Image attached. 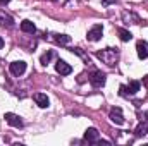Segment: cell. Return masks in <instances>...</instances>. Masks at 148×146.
<instances>
[{"label":"cell","mask_w":148,"mask_h":146,"mask_svg":"<svg viewBox=\"0 0 148 146\" xmlns=\"http://www.w3.org/2000/svg\"><path fill=\"white\" fill-rule=\"evenodd\" d=\"M109 117H110V120L115 126H122V124H124V115H122V110L119 108V107L112 108L110 113H109Z\"/></svg>","instance_id":"obj_6"},{"label":"cell","mask_w":148,"mask_h":146,"mask_svg":"<svg viewBox=\"0 0 148 146\" xmlns=\"http://www.w3.org/2000/svg\"><path fill=\"white\" fill-rule=\"evenodd\" d=\"M3 119H5V120H7V124H9V126H12V127H23V120H21V117H19V115H16V113L7 112Z\"/></svg>","instance_id":"obj_9"},{"label":"cell","mask_w":148,"mask_h":146,"mask_svg":"<svg viewBox=\"0 0 148 146\" xmlns=\"http://www.w3.org/2000/svg\"><path fill=\"white\" fill-rule=\"evenodd\" d=\"M97 57L102 60V62H105L107 65H115L117 64V60H119V50L117 48H105V50H100V52H97Z\"/></svg>","instance_id":"obj_1"},{"label":"cell","mask_w":148,"mask_h":146,"mask_svg":"<svg viewBox=\"0 0 148 146\" xmlns=\"http://www.w3.org/2000/svg\"><path fill=\"white\" fill-rule=\"evenodd\" d=\"M9 69H10V72L14 74V76H23V74L26 72V62L16 60V62H12V64L9 65Z\"/></svg>","instance_id":"obj_4"},{"label":"cell","mask_w":148,"mask_h":146,"mask_svg":"<svg viewBox=\"0 0 148 146\" xmlns=\"http://www.w3.org/2000/svg\"><path fill=\"white\" fill-rule=\"evenodd\" d=\"M55 71L60 74V76H69V74L73 72V67H71L67 62H64V60L59 59V60L55 62Z\"/></svg>","instance_id":"obj_8"},{"label":"cell","mask_w":148,"mask_h":146,"mask_svg":"<svg viewBox=\"0 0 148 146\" xmlns=\"http://www.w3.org/2000/svg\"><path fill=\"white\" fill-rule=\"evenodd\" d=\"M53 57H55V52H53V50H48L47 53H43V55H41L40 62H41L43 65H47V64H48V62H50V60H52Z\"/></svg>","instance_id":"obj_14"},{"label":"cell","mask_w":148,"mask_h":146,"mask_svg":"<svg viewBox=\"0 0 148 146\" xmlns=\"http://www.w3.org/2000/svg\"><path fill=\"white\" fill-rule=\"evenodd\" d=\"M117 33H119V38H121L122 41H129V40L133 38V35H131L127 29H124V28H119V29H117Z\"/></svg>","instance_id":"obj_16"},{"label":"cell","mask_w":148,"mask_h":146,"mask_svg":"<svg viewBox=\"0 0 148 146\" xmlns=\"http://www.w3.org/2000/svg\"><path fill=\"white\" fill-rule=\"evenodd\" d=\"M102 33H103V26L102 24H95L88 31V41H98L102 38Z\"/></svg>","instance_id":"obj_5"},{"label":"cell","mask_w":148,"mask_h":146,"mask_svg":"<svg viewBox=\"0 0 148 146\" xmlns=\"http://www.w3.org/2000/svg\"><path fill=\"white\" fill-rule=\"evenodd\" d=\"M134 132H136V136H138V138H141V136H147V134H148V124H147V122L140 124V126L136 127V131H134Z\"/></svg>","instance_id":"obj_15"},{"label":"cell","mask_w":148,"mask_h":146,"mask_svg":"<svg viewBox=\"0 0 148 146\" xmlns=\"http://www.w3.org/2000/svg\"><path fill=\"white\" fill-rule=\"evenodd\" d=\"M52 2H57V0H52Z\"/></svg>","instance_id":"obj_22"},{"label":"cell","mask_w":148,"mask_h":146,"mask_svg":"<svg viewBox=\"0 0 148 146\" xmlns=\"http://www.w3.org/2000/svg\"><path fill=\"white\" fill-rule=\"evenodd\" d=\"M140 81H136V79H133V81H129V84L127 86H121V95L122 96H127V95H136L138 91H140Z\"/></svg>","instance_id":"obj_2"},{"label":"cell","mask_w":148,"mask_h":146,"mask_svg":"<svg viewBox=\"0 0 148 146\" xmlns=\"http://www.w3.org/2000/svg\"><path fill=\"white\" fill-rule=\"evenodd\" d=\"M103 5H110V3H115V0H102Z\"/></svg>","instance_id":"obj_18"},{"label":"cell","mask_w":148,"mask_h":146,"mask_svg":"<svg viewBox=\"0 0 148 146\" xmlns=\"http://www.w3.org/2000/svg\"><path fill=\"white\" fill-rule=\"evenodd\" d=\"M2 46H3V40H2V36H0V50H2Z\"/></svg>","instance_id":"obj_21"},{"label":"cell","mask_w":148,"mask_h":146,"mask_svg":"<svg viewBox=\"0 0 148 146\" xmlns=\"http://www.w3.org/2000/svg\"><path fill=\"white\" fill-rule=\"evenodd\" d=\"M0 24H2V26H7V28H12V26H14V19H12L9 14H5L2 9H0Z\"/></svg>","instance_id":"obj_12"},{"label":"cell","mask_w":148,"mask_h":146,"mask_svg":"<svg viewBox=\"0 0 148 146\" xmlns=\"http://www.w3.org/2000/svg\"><path fill=\"white\" fill-rule=\"evenodd\" d=\"M105 72H102V71H95V72H91L90 76V83L95 86V88H102L103 84H105Z\"/></svg>","instance_id":"obj_3"},{"label":"cell","mask_w":148,"mask_h":146,"mask_svg":"<svg viewBox=\"0 0 148 146\" xmlns=\"http://www.w3.org/2000/svg\"><path fill=\"white\" fill-rule=\"evenodd\" d=\"M33 98H35L36 105H38V107H41V108H47V107H48V103H50V100H48V96H47L45 93H35V95H33Z\"/></svg>","instance_id":"obj_10"},{"label":"cell","mask_w":148,"mask_h":146,"mask_svg":"<svg viewBox=\"0 0 148 146\" xmlns=\"http://www.w3.org/2000/svg\"><path fill=\"white\" fill-rule=\"evenodd\" d=\"M55 41L60 43V45H69L71 43V36H67V35H55Z\"/></svg>","instance_id":"obj_17"},{"label":"cell","mask_w":148,"mask_h":146,"mask_svg":"<svg viewBox=\"0 0 148 146\" xmlns=\"http://www.w3.org/2000/svg\"><path fill=\"white\" fill-rule=\"evenodd\" d=\"M9 2H10V0H0V5H2V3H9Z\"/></svg>","instance_id":"obj_20"},{"label":"cell","mask_w":148,"mask_h":146,"mask_svg":"<svg viewBox=\"0 0 148 146\" xmlns=\"http://www.w3.org/2000/svg\"><path fill=\"white\" fill-rule=\"evenodd\" d=\"M136 52H138V57L143 60V59H148V45L145 41H138L136 43Z\"/></svg>","instance_id":"obj_11"},{"label":"cell","mask_w":148,"mask_h":146,"mask_svg":"<svg viewBox=\"0 0 148 146\" xmlns=\"http://www.w3.org/2000/svg\"><path fill=\"white\" fill-rule=\"evenodd\" d=\"M98 139H100L98 131H97L95 127H88L86 132H84V141H88V143H91V145H97Z\"/></svg>","instance_id":"obj_7"},{"label":"cell","mask_w":148,"mask_h":146,"mask_svg":"<svg viewBox=\"0 0 148 146\" xmlns=\"http://www.w3.org/2000/svg\"><path fill=\"white\" fill-rule=\"evenodd\" d=\"M21 31H24V33H29V35H33V33L36 31V26H35V24H33L31 21H28V19H26V21H23V23H21Z\"/></svg>","instance_id":"obj_13"},{"label":"cell","mask_w":148,"mask_h":146,"mask_svg":"<svg viewBox=\"0 0 148 146\" xmlns=\"http://www.w3.org/2000/svg\"><path fill=\"white\" fill-rule=\"evenodd\" d=\"M143 84L148 88V76H145V77H143Z\"/></svg>","instance_id":"obj_19"}]
</instances>
